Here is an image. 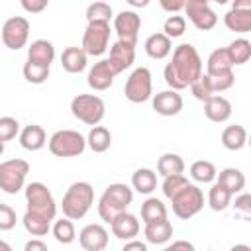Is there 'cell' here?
Returning <instances> with one entry per match:
<instances>
[{
  "mask_svg": "<svg viewBox=\"0 0 251 251\" xmlns=\"http://www.w3.org/2000/svg\"><path fill=\"white\" fill-rule=\"evenodd\" d=\"M202 71H204V63L196 47L190 43H180L178 47H175L173 59L171 63H167L163 75L169 88L184 90L190 86V82H194L202 75Z\"/></svg>",
  "mask_w": 251,
  "mask_h": 251,
  "instance_id": "1",
  "label": "cell"
},
{
  "mask_svg": "<svg viewBox=\"0 0 251 251\" xmlns=\"http://www.w3.org/2000/svg\"><path fill=\"white\" fill-rule=\"evenodd\" d=\"M92 204H94L92 184L86 180H76L67 188L61 200V210H63V216L69 220H82L92 208Z\"/></svg>",
  "mask_w": 251,
  "mask_h": 251,
  "instance_id": "2",
  "label": "cell"
},
{
  "mask_svg": "<svg viewBox=\"0 0 251 251\" xmlns=\"http://www.w3.org/2000/svg\"><path fill=\"white\" fill-rule=\"evenodd\" d=\"M133 202V190L124 182H112L106 186L98 200V216L110 224L120 212L127 210V206Z\"/></svg>",
  "mask_w": 251,
  "mask_h": 251,
  "instance_id": "3",
  "label": "cell"
},
{
  "mask_svg": "<svg viewBox=\"0 0 251 251\" xmlns=\"http://www.w3.org/2000/svg\"><path fill=\"white\" fill-rule=\"evenodd\" d=\"M25 204H27V212L43 216L51 222L57 216V202L51 190L43 182H29L25 186Z\"/></svg>",
  "mask_w": 251,
  "mask_h": 251,
  "instance_id": "4",
  "label": "cell"
},
{
  "mask_svg": "<svg viewBox=\"0 0 251 251\" xmlns=\"http://www.w3.org/2000/svg\"><path fill=\"white\" fill-rule=\"evenodd\" d=\"M86 149V137L75 129H59L49 137V151L55 157H78Z\"/></svg>",
  "mask_w": 251,
  "mask_h": 251,
  "instance_id": "5",
  "label": "cell"
},
{
  "mask_svg": "<svg viewBox=\"0 0 251 251\" xmlns=\"http://www.w3.org/2000/svg\"><path fill=\"white\" fill-rule=\"evenodd\" d=\"M71 112L78 122L86 126H96L106 114V104L96 94H78L71 100Z\"/></svg>",
  "mask_w": 251,
  "mask_h": 251,
  "instance_id": "6",
  "label": "cell"
},
{
  "mask_svg": "<svg viewBox=\"0 0 251 251\" xmlns=\"http://www.w3.org/2000/svg\"><path fill=\"white\" fill-rule=\"evenodd\" d=\"M171 204H173V212L176 218L190 220L192 216H196L204 208V192L196 184L188 182L184 188H180L171 198Z\"/></svg>",
  "mask_w": 251,
  "mask_h": 251,
  "instance_id": "7",
  "label": "cell"
},
{
  "mask_svg": "<svg viewBox=\"0 0 251 251\" xmlns=\"http://www.w3.org/2000/svg\"><path fill=\"white\" fill-rule=\"evenodd\" d=\"M29 163L24 159H8L0 163V190L6 194H18L25 186Z\"/></svg>",
  "mask_w": 251,
  "mask_h": 251,
  "instance_id": "8",
  "label": "cell"
},
{
  "mask_svg": "<svg viewBox=\"0 0 251 251\" xmlns=\"http://www.w3.org/2000/svg\"><path fill=\"white\" fill-rule=\"evenodd\" d=\"M124 94L129 102L141 104L147 102L153 96V80H151V71L147 67H137L131 71V75L126 80Z\"/></svg>",
  "mask_w": 251,
  "mask_h": 251,
  "instance_id": "9",
  "label": "cell"
},
{
  "mask_svg": "<svg viewBox=\"0 0 251 251\" xmlns=\"http://www.w3.org/2000/svg\"><path fill=\"white\" fill-rule=\"evenodd\" d=\"M110 45V24L108 22H88L82 35V49L90 57H100Z\"/></svg>",
  "mask_w": 251,
  "mask_h": 251,
  "instance_id": "10",
  "label": "cell"
},
{
  "mask_svg": "<svg viewBox=\"0 0 251 251\" xmlns=\"http://www.w3.org/2000/svg\"><path fill=\"white\" fill-rule=\"evenodd\" d=\"M29 22L27 18L24 16H12L4 22L2 25V43L12 49V51H18L22 47H25L27 39H29Z\"/></svg>",
  "mask_w": 251,
  "mask_h": 251,
  "instance_id": "11",
  "label": "cell"
},
{
  "mask_svg": "<svg viewBox=\"0 0 251 251\" xmlns=\"http://www.w3.org/2000/svg\"><path fill=\"white\" fill-rule=\"evenodd\" d=\"M184 14L192 22V25L200 31H210L218 24L216 12L210 8V2L206 0H184Z\"/></svg>",
  "mask_w": 251,
  "mask_h": 251,
  "instance_id": "12",
  "label": "cell"
},
{
  "mask_svg": "<svg viewBox=\"0 0 251 251\" xmlns=\"http://www.w3.org/2000/svg\"><path fill=\"white\" fill-rule=\"evenodd\" d=\"M141 29V18L133 10H124L118 16H114V31L120 41L137 45V35Z\"/></svg>",
  "mask_w": 251,
  "mask_h": 251,
  "instance_id": "13",
  "label": "cell"
},
{
  "mask_svg": "<svg viewBox=\"0 0 251 251\" xmlns=\"http://www.w3.org/2000/svg\"><path fill=\"white\" fill-rule=\"evenodd\" d=\"M108 229L100 224H88L78 233V243L84 251H102L108 247Z\"/></svg>",
  "mask_w": 251,
  "mask_h": 251,
  "instance_id": "14",
  "label": "cell"
},
{
  "mask_svg": "<svg viewBox=\"0 0 251 251\" xmlns=\"http://www.w3.org/2000/svg\"><path fill=\"white\" fill-rule=\"evenodd\" d=\"M135 61V45H129V43H124V41H116L112 43L110 47V55H108V63L112 67V71L116 75L124 73L126 69H129Z\"/></svg>",
  "mask_w": 251,
  "mask_h": 251,
  "instance_id": "15",
  "label": "cell"
},
{
  "mask_svg": "<svg viewBox=\"0 0 251 251\" xmlns=\"http://www.w3.org/2000/svg\"><path fill=\"white\" fill-rule=\"evenodd\" d=\"M151 104H153V110L159 114V116H176L180 110H182V96L178 94V90H161L157 94L151 96Z\"/></svg>",
  "mask_w": 251,
  "mask_h": 251,
  "instance_id": "16",
  "label": "cell"
},
{
  "mask_svg": "<svg viewBox=\"0 0 251 251\" xmlns=\"http://www.w3.org/2000/svg\"><path fill=\"white\" fill-rule=\"evenodd\" d=\"M110 227H112V233H114L118 239H122V241H127V239L137 237V233H139V229H141L139 220H137L133 214L126 212V210L120 212V214L110 222Z\"/></svg>",
  "mask_w": 251,
  "mask_h": 251,
  "instance_id": "17",
  "label": "cell"
},
{
  "mask_svg": "<svg viewBox=\"0 0 251 251\" xmlns=\"http://www.w3.org/2000/svg\"><path fill=\"white\" fill-rule=\"evenodd\" d=\"M114 76H116V73L112 71L108 59H102V61H98V63L92 65V69L88 71L86 82H88V86L92 90H98L100 92V90H108L112 86Z\"/></svg>",
  "mask_w": 251,
  "mask_h": 251,
  "instance_id": "18",
  "label": "cell"
},
{
  "mask_svg": "<svg viewBox=\"0 0 251 251\" xmlns=\"http://www.w3.org/2000/svg\"><path fill=\"white\" fill-rule=\"evenodd\" d=\"M204 114L210 122H216V124H224L229 120L231 116V102L226 98V96H218V94H212L208 100H204Z\"/></svg>",
  "mask_w": 251,
  "mask_h": 251,
  "instance_id": "19",
  "label": "cell"
},
{
  "mask_svg": "<svg viewBox=\"0 0 251 251\" xmlns=\"http://www.w3.org/2000/svg\"><path fill=\"white\" fill-rule=\"evenodd\" d=\"M143 235H145L147 243H151V245H165L173 237V224L167 218L147 222L145 229H143Z\"/></svg>",
  "mask_w": 251,
  "mask_h": 251,
  "instance_id": "20",
  "label": "cell"
},
{
  "mask_svg": "<svg viewBox=\"0 0 251 251\" xmlns=\"http://www.w3.org/2000/svg\"><path fill=\"white\" fill-rule=\"evenodd\" d=\"M53 59H55V47L47 39H35L27 47V61H31V63H37V65H43V67H51Z\"/></svg>",
  "mask_w": 251,
  "mask_h": 251,
  "instance_id": "21",
  "label": "cell"
},
{
  "mask_svg": "<svg viewBox=\"0 0 251 251\" xmlns=\"http://www.w3.org/2000/svg\"><path fill=\"white\" fill-rule=\"evenodd\" d=\"M86 63H88V55L84 53L82 47H67L61 53V67L71 75L82 73L86 69Z\"/></svg>",
  "mask_w": 251,
  "mask_h": 251,
  "instance_id": "22",
  "label": "cell"
},
{
  "mask_svg": "<svg viewBox=\"0 0 251 251\" xmlns=\"http://www.w3.org/2000/svg\"><path fill=\"white\" fill-rule=\"evenodd\" d=\"M20 145L25 149V151H39L45 143H47V135H45V129L37 124H29L25 126L20 133Z\"/></svg>",
  "mask_w": 251,
  "mask_h": 251,
  "instance_id": "23",
  "label": "cell"
},
{
  "mask_svg": "<svg viewBox=\"0 0 251 251\" xmlns=\"http://www.w3.org/2000/svg\"><path fill=\"white\" fill-rule=\"evenodd\" d=\"M145 53L151 57V59H157V61H161V59H165V57H169L171 55V51H173V41H171V37H167L165 33H151L147 39H145Z\"/></svg>",
  "mask_w": 251,
  "mask_h": 251,
  "instance_id": "24",
  "label": "cell"
},
{
  "mask_svg": "<svg viewBox=\"0 0 251 251\" xmlns=\"http://www.w3.org/2000/svg\"><path fill=\"white\" fill-rule=\"evenodd\" d=\"M247 143V129L239 124L227 126L222 131V145L229 151H241Z\"/></svg>",
  "mask_w": 251,
  "mask_h": 251,
  "instance_id": "25",
  "label": "cell"
},
{
  "mask_svg": "<svg viewBox=\"0 0 251 251\" xmlns=\"http://www.w3.org/2000/svg\"><path fill=\"white\" fill-rule=\"evenodd\" d=\"M216 182L227 188L231 194H237L245 188V175L235 167H227L216 175Z\"/></svg>",
  "mask_w": 251,
  "mask_h": 251,
  "instance_id": "26",
  "label": "cell"
},
{
  "mask_svg": "<svg viewBox=\"0 0 251 251\" xmlns=\"http://www.w3.org/2000/svg\"><path fill=\"white\" fill-rule=\"evenodd\" d=\"M224 24L229 31L235 33H247L251 31V10H229L224 16Z\"/></svg>",
  "mask_w": 251,
  "mask_h": 251,
  "instance_id": "27",
  "label": "cell"
},
{
  "mask_svg": "<svg viewBox=\"0 0 251 251\" xmlns=\"http://www.w3.org/2000/svg\"><path fill=\"white\" fill-rule=\"evenodd\" d=\"M86 145L94 151V153H104L110 149L112 145V133L108 131V127L104 126H92V129L86 135Z\"/></svg>",
  "mask_w": 251,
  "mask_h": 251,
  "instance_id": "28",
  "label": "cell"
},
{
  "mask_svg": "<svg viewBox=\"0 0 251 251\" xmlns=\"http://www.w3.org/2000/svg\"><path fill=\"white\" fill-rule=\"evenodd\" d=\"M131 186L139 192V194H151L157 188V175L155 171L141 167L131 175Z\"/></svg>",
  "mask_w": 251,
  "mask_h": 251,
  "instance_id": "29",
  "label": "cell"
},
{
  "mask_svg": "<svg viewBox=\"0 0 251 251\" xmlns=\"http://www.w3.org/2000/svg\"><path fill=\"white\" fill-rule=\"evenodd\" d=\"M231 69H233V63H231V59H229L226 47L214 49V51L208 55V61H206V75H214V73H222V71H231Z\"/></svg>",
  "mask_w": 251,
  "mask_h": 251,
  "instance_id": "30",
  "label": "cell"
},
{
  "mask_svg": "<svg viewBox=\"0 0 251 251\" xmlns=\"http://www.w3.org/2000/svg\"><path fill=\"white\" fill-rule=\"evenodd\" d=\"M22 224L25 227V231L29 235H35V237H41V235H47L51 231V220L43 218V216H37V214H31L25 210L24 218H22Z\"/></svg>",
  "mask_w": 251,
  "mask_h": 251,
  "instance_id": "31",
  "label": "cell"
},
{
  "mask_svg": "<svg viewBox=\"0 0 251 251\" xmlns=\"http://www.w3.org/2000/svg\"><path fill=\"white\" fill-rule=\"evenodd\" d=\"M188 173H190L192 180H196V182H202V184L214 182V180H216V175H218V171H216V165H214L212 161H204V159H200V161H194V163L190 165Z\"/></svg>",
  "mask_w": 251,
  "mask_h": 251,
  "instance_id": "32",
  "label": "cell"
},
{
  "mask_svg": "<svg viewBox=\"0 0 251 251\" xmlns=\"http://www.w3.org/2000/svg\"><path fill=\"white\" fill-rule=\"evenodd\" d=\"M157 173H159L161 176L184 173V159H182L178 153H165V155H161L159 161H157Z\"/></svg>",
  "mask_w": 251,
  "mask_h": 251,
  "instance_id": "33",
  "label": "cell"
},
{
  "mask_svg": "<svg viewBox=\"0 0 251 251\" xmlns=\"http://www.w3.org/2000/svg\"><path fill=\"white\" fill-rule=\"evenodd\" d=\"M227 55L235 65H245L249 59H251V41H247L245 37H239V39H233L227 47Z\"/></svg>",
  "mask_w": 251,
  "mask_h": 251,
  "instance_id": "34",
  "label": "cell"
},
{
  "mask_svg": "<svg viewBox=\"0 0 251 251\" xmlns=\"http://www.w3.org/2000/svg\"><path fill=\"white\" fill-rule=\"evenodd\" d=\"M231 192L227 190V188H224L222 184H218V182H214L212 186H210V192H208V204H210V208L214 210V212H224L229 204H231Z\"/></svg>",
  "mask_w": 251,
  "mask_h": 251,
  "instance_id": "35",
  "label": "cell"
},
{
  "mask_svg": "<svg viewBox=\"0 0 251 251\" xmlns=\"http://www.w3.org/2000/svg\"><path fill=\"white\" fill-rule=\"evenodd\" d=\"M167 218V206L163 204V200L149 196L143 204H141V220L143 224L147 222H155V220H163Z\"/></svg>",
  "mask_w": 251,
  "mask_h": 251,
  "instance_id": "36",
  "label": "cell"
},
{
  "mask_svg": "<svg viewBox=\"0 0 251 251\" xmlns=\"http://www.w3.org/2000/svg\"><path fill=\"white\" fill-rule=\"evenodd\" d=\"M51 233H53L55 241H57V243H63V245L73 243V241H75V237H76L75 224H73V220H69V218L55 220V224L51 226Z\"/></svg>",
  "mask_w": 251,
  "mask_h": 251,
  "instance_id": "37",
  "label": "cell"
},
{
  "mask_svg": "<svg viewBox=\"0 0 251 251\" xmlns=\"http://www.w3.org/2000/svg\"><path fill=\"white\" fill-rule=\"evenodd\" d=\"M114 18V12H112V6L108 2H92L88 4L86 8V22H108Z\"/></svg>",
  "mask_w": 251,
  "mask_h": 251,
  "instance_id": "38",
  "label": "cell"
},
{
  "mask_svg": "<svg viewBox=\"0 0 251 251\" xmlns=\"http://www.w3.org/2000/svg\"><path fill=\"white\" fill-rule=\"evenodd\" d=\"M22 73H24V78L31 84H43L49 78V67H43V65L31 63V61H25Z\"/></svg>",
  "mask_w": 251,
  "mask_h": 251,
  "instance_id": "39",
  "label": "cell"
},
{
  "mask_svg": "<svg viewBox=\"0 0 251 251\" xmlns=\"http://www.w3.org/2000/svg\"><path fill=\"white\" fill-rule=\"evenodd\" d=\"M208 80H210V86L214 92H224V90H229L235 82V75H233V69L231 71H222V73H214V75H206Z\"/></svg>",
  "mask_w": 251,
  "mask_h": 251,
  "instance_id": "40",
  "label": "cell"
},
{
  "mask_svg": "<svg viewBox=\"0 0 251 251\" xmlns=\"http://www.w3.org/2000/svg\"><path fill=\"white\" fill-rule=\"evenodd\" d=\"M188 184V178L182 175V173H178V175H167V176H163V186H161V190H163V194H165V198H173L180 188H184Z\"/></svg>",
  "mask_w": 251,
  "mask_h": 251,
  "instance_id": "41",
  "label": "cell"
},
{
  "mask_svg": "<svg viewBox=\"0 0 251 251\" xmlns=\"http://www.w3.org/2000/svg\"><path fill=\"white\" fill-rule=\"evenodd\" d=\"M184 31H186V18H184V16L173 14V16H169V18L165 20V24H163V33H165L167 37H171V39L180 37Z\"/></svg>",
  "mask_w": 251,
  "mask_h": 251,
  "instance_id": "42",
  "label": "cell"
},
{
  "mask_svg": "<svg viewBox=\"0 0 251 251\" xmlns=\"http://www.w3.org/2000/svg\"><path fill=\"white\" fill-rule=\"evenodd\" d=\"M190 92H192V96H194L196 100H200V102L208 100V98L214 94V90H212V86H210V80H208L206 73H202L194 82H190Z\"/></svg>",
  "mask_w": 251,
  "mask_h": 251,
  "instance_id": "43",
  "label": "cell"
},
{
  "mask_svg": "<svg viewBox=\"0 0 251 251\" xmlns=\"http://www.w3.org/2000/svg\"><path fill=\"white\" fill-rule=\"evenodd\" d=\"M20 133V124L12 116H2L0 118V141H10Z\"/></svg>",
  "mask_w": 251,
  "mask_h": 251,
  "instance_id": "44",
  "label": "cell"
},
{
  "mask_svg": "<svg viewBox=\"0 0 251 251\" xmlns=\"http://www.w3.org/2000/svg\"><path fill=\"white\" fill-rule=\"evenodd\" d=\"M16 212L12 206L2 204L0 202V231H8L12 227H16Z\"/></svg>",
  "mask_w": 251,
  "mask_h": 251,
  "instance_id": "45",
  "label": "cell"
},
{
  "mask_svg": "<svg viewBox=\"0 0 251 251\" xmlns=\"http://www.w3.org/2000/svg\"><path fill=\"white\" fill-rule=\"evenodd\" d=\"M233 208L235 210H239V212H243L245 216H249L251 214V194L249 192H237V196H235V202H233Z\"/></svg>",
  "mask_w": 251,
  "mask_h": 251,
  "instance_id": "46",
  "label": "cell"
},
{
  "mask_svg": "<svg viewBox=\"0 0 251 251\" xmlns=\"http://www.w3.org/2000/svg\"><path fill=\"white\" fill-rule=\"evenodd\" d=\"M20 4L27 14H39L49 6V0H20Z\"/></svg>",
  "mask_w": 251,
  "mask_h": 251,
  "instance_id": "47",
  "label": "cell"
},
{
  "mask_svg": "<svg viewBox=\"0 0 251 251\" xmlns=\"http://www.w3.org/2000/svg\"><path fill=\"white\" fill-rule=\"evenodd\" d=\"M159 4L169 14H178L184 8V0H159Z\"/></svg>",
  "mask_w": 251,
  "mask_h": 251,
  "instance_id": "48",
  "label": "cell"
},
{
  "mask_svg": "<svg viewBox=\"0 0 251 251\" xmlns=\"http://www.w3.org/2000/svg\"><path fill=\"white\" fill-rule=\"evenodd\" d=\"M147 251V243H143V241H137L135 237L133 239H127L126 243H124V251Z\"/></svg>",
  "mask_w": 251,
  "mask_h": 251,
  "instance_id": "49",
  "label": "cell"
},
{
  "mask_svg": "<svg viewBox=\"0 0 251 251\" xmlns=\"http://www.w3.org/2000/svg\"><path fill=\"white\" fill-rule=\"evenodd\" d=\"M25 251H47V243L45 241H39V239H29L25 245H24Z\"/></svg>",
  "mask_w": 251,
  "mask_h": 251,
  "instance_id": "50",
  "label": "cell"
},
{
  "mask_svg": "<svg viewBox=\"0 0 251 251\" xmlns=\"http://www.w3.org/2000/svg\"><path fill=\"white\" fill-rule=\"evenodd\" d=\"M173 249H186V251H192L194 245H192L190 241H173V243L169 245V251H173Z\"/></svg>",
  "mask_w": 251,
  "mask_h": 251,
  "instance_id": "51",
  "label": "cell"
},
{
  "mask_svg": "<svg viewBox=\"0 0 251 251\" xmlns=\"http://www.w3.org/2000/svg\"><path fill=\"white\" fill-rule=\"evenodd\" d=\"M233 10H251V0H231Z\"/></svg>",
  "mask_w": 251,
  "mask_h": 251,
  "instance_id": "52",
  "label": "cell"
},
{
  "mask_svg": "<svg viewBox=\"0 0 251 251\" xmlns=\"http://www.w3.org/2000/svg\"><path fill=\"white\" fill-rule=\"evenodd\" d=\"M129 6H133V8H145L147 4H149V0H126Z\"/></svg>",
  "mask_w": 251,
  "mask_h": 251,
  "instance_id": "53",
  "label": "cell"
},
{
  "mask_svg": "<svg viewBox=\"0 0 251 251\" xmlns=\"http://www.w3.org/2000/svg\"><path fill=\"white\" fill-rule=\"evenodd\" d=\"M0 249H2V251H10L12 247H10V245H8L6 241H0Z\"/></svg>",
  "mask_w": 251,
  "mask_h": 251,
  "instance_id": "54",
  "label": "cell"
},
{
  "mask_svg": "<svg viewBox=\"0 0 251 251\" xmlns=\"http://www.w3.org/2000/svg\"><path fill=\"white\" fill-rule=\"evenodd\" d=\"M212 2H216V4H220V6H224V4H227L229 0H212Z\"/></svg>",
  "mask_w": 251,
  "mask_h": 251,
  "instance_id": "55",
  "label": "cell"
},
{
  "mask_svg": "<svg viewBox=\"0 0 251 251\" xmlns=\"http://www.w3.org/2000/svg\"><path fill=\"white\" fill-rule=\"evenodd\" d=\"M4 153V141H0V155Z\"/></svg>",
  "mask_w": 251,
  "mask_h": 251,
  "instance_id": "56",
  "label": "cell"
},
{
  "mask_svg": "<svg viewBox=\"0 0 251 251\" xmlns=\"http://www.w3.org/2000/svg\"><path fill=\"white\" fill-rule=\"evenodd\" d=\"M206 2H212V0H206Z\"/></svg>",
  "mask_w": 251,
  "mask_h": 251,
  "instance_id": "57",
  "label": "cell"
}]
</instances>
